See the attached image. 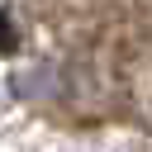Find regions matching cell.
<instances>
[{"instance_id":"obj_1","label":"cell","mask_w":152,"mask_h":152,"mask_svg":"<svg viewBox=\"0 0 152 152\" xmlns=\"http://www.w3.org/2000/svg\"><path fill=\"white\" fill-rule=\"evenodd\" d=\"M19 48V28L10 19V10H0V52H14Z\"/></svg>"}]
</instances>
